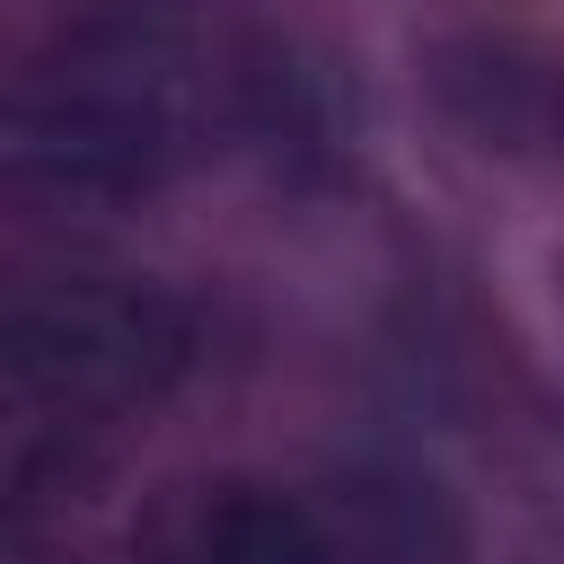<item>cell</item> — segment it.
<instances>
[{"label": "cell", "instance_id": "1", "mask_svg": "<svg viewBox=\"0 0 564 564\" xmlns=\"http://www.w3.org/2000/svg\"><path fill=\"white\" fill-rule=\"evenodd\" d=\"M256 35L194 0H106L53 26L0 123L9 185L53 212H132L220 150H247Z\"/></svg>", "mask_w": 564, "mask_h": 564}, {"label": "cell", "instance_id": "2", "mask_svg": "<svg viewBox=\"0 0 564 564\" xmlns=\"http://www.w3.org/2000/svg\"><path fill=\"white\" fill-rule=\"evenodd\" d=\"M203 361V308L159 273H53L9 300L0 326V405H9V485H88L123 423L159 414Z\"/></svg>", "mask_w": 564, "mask_h": 564}, {"label": "cell", "instance_id": "3", "mask_svg": "<svg viewBox=\"0 0 564 564\" xmlns=\"http://www.w3.org/2000/svg\"><path fill=\"white\" fill-rule=\"evenodd\" d=\"M423 88L441 106V123L485 150V159H564V62L529 35H494L467 26L449 44H432Z\"/></svg>", "mask_w": 564, "mask_h": 564}, {"label": "cell", "instance_id": "4", "mask_svg": "<svg viewBox=\"0 0 564 564\" xmlns=\"http://www.w3.org/2000/svg\"><path fill=\"white\" fill-rule=\"evenodd\" d=\"M141 564H344L326 511L264 476H185L141 520Z\"/></svg>", "mask_w": 564, "mask_h": 564}, {"label": "cell", "instance_id": "5", "mask_svg": "<svg viewBox=\"0 0 564 564\" xmlns=\"http://www.w3.org/2000/svg\"><path fill=\"white\" fill-rule=\"evenodd\" d=\"M317 511L344 564H467V520L423 467H397V458L335 467Z\"/></svg>", "mask_w": 564, "mask_h": 564}, {"label": "cell", "instance_id": "6", "mask_svg": "<svg viewBox=\"0 0 564 564\" xmlns=\"http://www.w3.org/2000/svg\"><path fill=\"white\" fill-rule=\"evenodd\" d=\"M0 564H62V555H53V546H35V538H26V529H18V538H9V555H0Z\"/></svg>", "mask_w": 564, "mask_h": 564}]
</instances>
